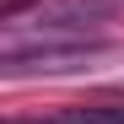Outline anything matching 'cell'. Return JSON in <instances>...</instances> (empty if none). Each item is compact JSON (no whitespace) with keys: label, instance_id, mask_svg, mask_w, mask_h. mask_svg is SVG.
<instances>
[{"label":"cell","instance_id":"6da1fadb","mask_svg":"<svg viewBox=\"0 0 124 124\" xmlns=\"http://www.w3.org/2000/svg\"><path fill=\"white\" fill-rule=\"evenodd\" d=\"M108 54V43L92 32H6V54L0 65L6 76H27V70H76L86 59Z\"/></svg>","mask_w":124,"mask_h":124},{"label":"cell","instance_id":"7a4b0ae2","mask_svg":"<svg viewBox=\"0 0 124 124\" xmlns=\"http://www.w3.org/2000/svg\"><path fill=\"white\" fill-rule=\"evenodd\" d=\"M54 124H124V108H70Z\"/></svg>","mask_w":124,"mask_h":124}]
</instances>
